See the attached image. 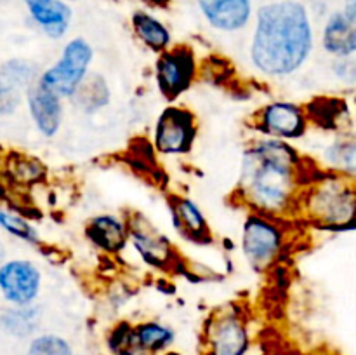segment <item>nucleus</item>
<instances>
[{"label": "nucleus", "mask_w": 356, "mask_h": 355, "mask_svg": "<svg viewBox=\"0 0 356 355\" xmlns=\"http://www.w3.org/2000/svg\"><path fill=\"white\" fill-rule=\"evenodd\" d=\"M315 167L294 143L256 134L243 148L235 197L249 211L294 221Z\"/></svg>", "instance_id": "f257e3e1"}, {"label": "nucleus", "mask_w": 356, "mask_h": 355, "mask_svg": "<svg viewBox=\"0 0 356 355\" xmlns=\"http://www.w3.org/2000/svg\"><path fill=\"white\" fill-rule=\"evenodd\" d=\"M315 51V28L305 3L277 0L257 9L249 61L268 79H287L308 65Z\"/></svg>", "instance_id": "f03ea898"}, {"label": "nucleus", "mask_w": 356, "mask_h": 355, "mask_svg": "<svg viewBox=\"0 0 356 355\" xmlns=\"http://www.w3.org/2000/svg\"><path fill=\"white\" fill-rule=\"evenodd\" d=\"M296 219L323 232L356 226V181L322 169L316 164L298 204Z\"/></svg>", "instance_id": "7ed1b4c3"}, {"label": "nucleus", "mask_w": 356, "mask_h": 355, "mask_svg": "<svg viewBox=\"0 0 356 355\" xmlns=\"http://www.w3.org/2000/svg\"><path fill=\"white\" fill-rule=\"evenodd\" d=\"M291 244V219L249 211L242 223L240 249L243 260L257 274L277 267Z\"/></svg>", "instance_id": "20e7f679"}, {"label": "nucleus", "mask_w": 356, "mask_h": 355, "mask_svg": "<svg viewBox=\"0 0 356 355\" xmlns=\"http://www.w3.org/2000/svg\"><path fill=\"white\" fill-rule=\"evenodd\" d=\"M94 58H96V52H94L92 44L87 38H70L63 45L58 59L45 70H42L38 82L45 89L52 90L63 100L70 101L92 72Z\"/></svg>", "instance_id": "39448f33"}, {"label": "nucleus", "mask_w": 356, "mask_h": 355, "mask_svg": "<svg viewBox=\"0 0 356 355\" xmlns=\"http://www.w3.org/2000/svg\"><path fill=\"white\" fill-rule=\"evenodd\" d=\"M200 77V61L193 47L186 44L172 45L156 54L153 65V82L160 96L176 103L184 96Z\"/></svg>", "instance_id": "423d86ee"}, {"label": "nucleus", "mask_w": 356, "mask_h": 355, "mask_svg": "<svg viewBox=\"0 0 356 355\" xmlns=\"http://www.w3.org/2000/svg\"><path fill=\"white\" fill-rule=\"evenodd\" d=\"M198 139V118L183 104L169 103L156 117L152 129V145L162 157H186Z\"/></svg>", "instance_id": "0eeeda50"}, {"label": "nucleus", "mask_w": 356, "mask_h": 355, "mask_svg": "<svg viewBox=\"0 0 356 355\" xmlns=\"http://www.w3.org/2000/svg\"><path fill=\"white\" fill-rule=\"evenodd\" d=\"M252 333L245 313L229 305L209 317L202 355H250Z\"/></svg>", "instance_id": "6e6552de"}, {"label": "nucleus", "mask_w": 356, "mask_h": 355, "mask_svg": "<svg viewBox=\"0 0 356 355\" xmlns=\"http://www.w3.org/2000/svg\"><path fill=\"white\" fill-rule=\"evenodd\" d=\"M129 247L145 267L155 271H176L179 268V253L169 237L160 232L145 214L129 212Z\"/></svg>", "instance_id": "1a4fd4ad"}, {"label": "nucleus", "mask_w": 356, "mask_h": 355, "mask_svg": "<svg viewBox=\"0 0 356 355\" xmlns=\"http://www.w3.org/2000/svg\"><path fill=\"white\" fill-rule=\"evenodd\" d=\"M252 129L257 136L294 143L308 134L312 120L308 110L301 103L291 100H271L256 110Z\"/></svg>", "instance_id": "9d476101"}, {"label": "nucleus", "mask_w": 356, "mask_h": 355, "mask_svg": "<svg viewBox=\"0 0 356 355\" xmlns=\"http://www.w3.org/2000/svg\"><path fill=\"white\" fill-rule=\"evenodd\" d=\"M42 291V271L30 260H7L0 265V294L13 306L33 305Z\"/></svg>", "instance_id": "9b49d317"}, {"label": "nucleus", "mask_w": 356, "mask_h": 355, "mask_svg": "<svg viewBox=\"0 0 356 355\" xmlns=\"http://www.w3.org/2000/svg\"><path fill=\"white\" fill-rule=\"evenodd\" d=\"M87 242L106 256H118L129 247L127 216L115 212H99L90 216L83 225Z\"/></svg>", "instance_id": "f8f14e48"}, {"label": "nucleus", "mask_w": 356, "mask_h": 355, "mask_svg": "<svg viewBox=\"0 0 356 355\" xmlns=\"http://www.w3.org/2000/svg\"><path fill=\"white\" fill-rule=\"evenodd\" d=\"M169 212L174 230L181 239L197 246L212 242V230L207 216L193 198L181 194L169 195Z\"/></svg>", "instance_id": "ddd939ff"}, {"label": "nucleus", "mask_w": 356, "mask_h": 355, "mask_svg": "<svg viewBox=\"0 0 356 355\" xmlns=\"http://www.w3.org/2000/svg\"><path fill=\"white\" fill-rule=\"evenodd\" d=\"M65 101L52 90L35 82L26 90V106L35 129L44 138H54L65 122Z\"/></svg>", "instance_id": "4468645a"}, {"label": "nucleus", "mask_w": 356, "mask_h": 355, "mask_svg": "<svg viewBox=\"0 0 356 355\" xmlns=\"http://www.w3.org/2000/svg\"><path fill=\"white\" fill-rule=\"evenodd\" d=\"M209 26L222 33H236L252 21V0H197Z\"/></svg>", "instance_id": "2eb2a0df"}, {"label": "nucleus", "mask_w": 356, "mask_h": 355, "mask_svg": "<svg viewBox=\"0 0 356 355\" xmlns=\"http://www.w3.org/2000/svg\"><path fill=\"white\" fill-rule=\"evenodd\" d=\"M320 44L332 59L356 56V16L346 9L334 10L323 23Z\"/></svg>", "instance_id": "dca6fc26"}, {"label": "nucleus", "mask_w": 356, "mask_h": 355, "mask_svg": "<svg viewBox=\"0 0 356 355\" xmlns=\"http://www.w3.org/2000/svg\"><path fill=\"white\" fill-rule=\"evenodd\" d=\"M31 21L51 40H61L70 31L73 10L68 0H23Z\"/></svg>", "instance_id": "f3484780"}, {"label": "nucleus", "mask_w": 356, "mask_h": 355, "mask_svg": "<svg viewBox=\"0 0 356 355\" xmlns=\"http://www.w3.org/2000/svg\"><path fill=\"white\" fill-rule=\"evenodd\" d=\"M318 166L356 181V132H339L320 152Z\"/></svg>", "instance_id": "a211bd4d"}, {"label": "nucleus", "mask_w": 356, "mask_h": 355, "mask_svg": "<svg viewBox=\"0 0 356 355\" xmlns=\"http://www.w3.org/2000/svg\"><path fill=\"white\" fill-rule=\"evenodd\" d=\"M131 26L134 37L145 45L148 51L160 54L172 47V33L170 28L160 17L146 9H138L131 16Z\"/></svg>", "instance_id": "6ab92c4d"}, {"label": "nucleus", "mask_w": 356, "mask_h": 355, "mask_svg": "<svg viewBox=\"0 0 356 355\" xmlns=\"http://www.w3.org/2000/svg\"><path fill=\"white\" fill-rule=\"evenodd\" d=\"M70 103L83 115H94L111 103V87L103 73L90 72Z\"/></svg>", "instance_id": "aec40b11"}, {"label": "nucleus", "mask_w": 356, "mask_h": 355, "mask_svg": "<svg viewBox=\"0 0 356 355\" xmlns=\"http://www.w3.org/2000/svg\"><path fill=\"white\" fill-rule=\"evenodd\" d=\"M134 327L139 345L148 355H165L176 343V331L162 320L146 319L136 322Z\"/></svg>", "instance_id": "412c9836"}, {"label": "nucleus", "mask_w": 356, "mask_h": 355, "mask_svg": "<svg viewBox=\"0 0 356 355\" xmlns=\"http://www.w3.org/2000/svg\"><path fill=\"white\" fill-rule=\"evenodd\" d=\"M42 320V310L37 305L13 306L0 317V326L6 333L16 338H28L37 333Z\"/></svg>", "instance_id": "4be33fe9"}, {"label": "nucleus", "mask_w": 356, "mask_h": 355, "mask_svg": "<svg viewBox=\"0 0 356 355\" xmlns=\"http://www.w3.org/2000/svg\"><path fill=\"white\" fill-rule=\"evenodd\" d=\"M106 348L110 355H148L139 345L134 324L118 320L108 329Z\"/></svg>", "instance_id": "5701e85b"}, {"label": "nucleus", "mask_w": 356, "mask_h": 355, "mask_svg": "<svg viewBox=\"0 0 356 355\" xmlns=\"http://www.w3.org/2000/svg\"><path fill=\"white\" fill-rule=\"evenodd\" d=\"M42 70L35 63L26 61V59H10L7 65H3L2 79L10 90L19 94V90L26 93L35 82H38Z\"/></svg>", "instance_id": "b1692460"}, {"label": "nucleus", "mask_w": 356, "mask_h": 355, "mask_svg": "<svg viewBox=\"0 0 356 355\" xmlns=\"http://www.w3.org/2000/svg\"><path fill=\"white\" fill-rule=\"evenodd\" d=\"M0 228L6 230L9 235L23 240V242L31 244V246H38L42 242L40 233L37 232V228L26 218L10 211V209L0 207Z\"/></svg>", "instance_id": "393cba45"}, {"label": "nucleus", "mask_w": 356, "mask_h": 355, "mask_svg": "<svg viewBox=\"0 0 356 355\" xmlns=\"http://www.w3.org/2000/svg\"><path fill=\"white\" fill-rule=\"evenodd\" d=\"M28 355H75L72 343L59 334H38L30 341Z\"/></svg>", "instance_id": "a878e982"}, {"label": "nucleus", "mask_w": 356, "mask_h": 355, "mask_svg": "<svg viewBox=\"0 0 356 355\" xmlns=\"http://www.w3.org/2000/svg\"><path fill=\"white\" fill-rule=\"evenodd\" d=\"M330 72L339 82L346 84V86H356V56L332 59Z\"/></svg>", "instance_id": "bb28decb"}, {"label": "nucleus", "mask_w": 356, "mask_h": 355, "mask_svg": "<svg viewBox=\"0 0 356 355\" xmlns=\"http://www.w3.org/2000/svg\"><path fill=\"white\" fill-rule=\"evenodd\" d=\"M13 100H17V93L10 90L7 87V84L3 82L2 77H0V108H6L9 104H13Z\"/></svg>", "instance_id": "cd10ccee"}, {"label": "nucleus", "mask_w": 356, "mask_h": 355, "mask_svg": "<svg viewBox=\"0 0 356 355\" xmlns=\"http://www.w3.org/2000/svg\"><path fill=\"white\" fill-rule=\"evenodd\" d=\"M263 355H302L301 352L294 350V348H289V347H275L270 348V350L264 352Z\"/></svg>", "instance_id": "c85d7f7f"}, {"label": "nucleus", "mask_w": 356, "mask_h": 355, "mask_svg": "<svg viewBox=\"0 0 356 355\" xmlns=\"http://www.w3.org/2000/svg\"><path fill=\"white\" fill-rule=\"evenodd\" d=\"M143 3H148L153 7H165L169 3V0H141Z\"/></svg>", "instance_id": "c756f323"}, {"label": "nucleus", "mask_w": 356, "mask_h": 355, "mask_svg": "<svg viewBox=\"0 0 356 355\" xmlns=\"http://www.w3.org/2000/svg\"><path fill=\"white\" fill-rule=\"evenodd\" d=\"M343 9H346L348 13L355 14V16H356V0H344Z\"/></svg>", "instance_id": "7c9ffc66"}, {"label": "nucleus", "mask_w": 356, "mask_h": 355, "mask_svg": "<svg viewBox=\"0 0 356 355\" xmlns=\"http://www.w3.org/2000/svg\"><path fill=\"white\" fill-rule=\"evenodd\" d=\"M3 254L6 253H3V246H2V242H0V265L3 263Z\"/></svg>", "instance_id": "2f4dec72"}, {"label": "nucleus", "mask_w": 356, "mask_h": 355, "mask_svg": "<svg viewBox=\"0 0 356 355\" xmlns=\"http://www.w3.org/2000/svg\"><path fill=\"white\" fill-rule=\"evenodd\" d=\"M165 355H177V354H176V352H167Z\"/></svg>", "instance_id": "473e14b6"}, {"label": "nucleus", "mask_w": 356, "mask_h": 355, "mask_svg": "<svg viewBox=\"0 0 356 355\" xmlns=\"http://www.w3.org/2000/svg\"><path fill=\"white\" fill-rule=\"evenodd\" d=\"M68 2H79V0H68Z\"/></svg>", "instance_id": "72a5a7b5"}]
</instances>
